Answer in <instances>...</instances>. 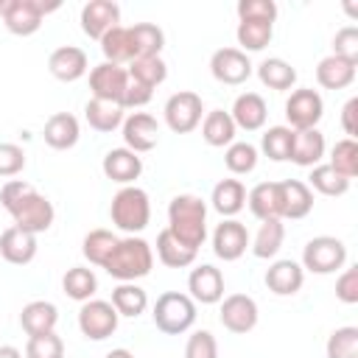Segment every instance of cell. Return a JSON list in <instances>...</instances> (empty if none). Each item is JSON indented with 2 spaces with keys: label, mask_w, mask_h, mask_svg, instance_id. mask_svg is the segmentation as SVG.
Instances as JSON below:
<instances>
[{
  "label": "cell",
  "mask_w": 358,
  "mask_h": 358,
  "mask_svg": "<svg viewBox=\"0 0 358 358\" xmlns=\"http://www.w3.org/2000/svg\"><path fill=\"white\" fill-rule=\"evenodd\" d=\"M179 243L187 249H196L207 238V204L204 199L193 193H179L168 204V227H165Z\"/></svg>",
  "instance_id": "1"
},
{
  "label": "cell",
  "mask_w": 358,
  "mask_h": 358,
  "mask_svg": "<svg viewBox=\"0 0 358 358\" xmlns=\"http://www.w3.org/2000/svg\"><path fill=\"white\" fill-rule=\"evenodd\" d=\"M154 266V249L148 241L137 238V235H126L117 241L115 252L106 257L103 268L109 277L120 280V282H134L140 277H145Z\"/></svg>",
  "instance_id": "2"
},
{
  "label": "cell",
  "mask_w": 358,
  "mask_h": 358,
  "mask_svg": "<svg viewBox=\"0 0 358 358\" xmlns=\"http://www.w3.org/2000/svg\"><path fill=\"white\" fill-rule=\"evenodd\" d=\"M109 215H112V224L120 229V232H143L151 221V201H148V193L137 185H126L120 187L115 196H112V204H109Z\"/></svg>",
  "instance_id": "3"
},
{
  "label": "cell",
  "mask_w": 358,
  "mask_h": 358,
  "mask_svg": "<svg viewBox=\"0 0 358 358\" xmlns=\"http://www.w3.org/2000/svg\"><path fill=\"white\" fill-rule=\"evenodd\" d=\"M151 319H154L157 330H162L168 336L187 333L193 327V322H196V302L187 294L165 291V294L157 296L154 310H151Z\"/></svg>",
  "instance_id": "4"
},
{
  "label": "cell",
  "mask_w": 358,
  "mask_h": 358,
  "mask_svg": "<svg viewBox=\"0 0 358 358\" xmlns=\"http://www.w3.org/2000/svg\"><path fill=\"white\" fill-rule=\"evenodd\" d=\"M8 215L14 218V227L31 232V235H39V232H48L53 218H56V210L50 204L48 196H42L39 190H25L11 207H8Z\"/></svg>",
  "instance_id": "5"
},
{
  "label": "cell",
  "mask_w": 358,
  "mask_h": 358,
  "mask_svg": "<svg viewBox=\"0 0 358 358\" xmlns=\"http://www.w3.org/2000/svg\"><path fill=\"white\" fill-rule=\"evenodd\" d=\"M347 263V246L341 238L333 235H319L310 238L302 249V268L313 271V274H333L338 268H344Z\"/></svg>",
  "instance_id": "6"
},
{
  "label": "cell",
  "mask_w": 358,
  "mask_h": 358,
  "mask_svg": "<svg viewBox=\"0 0 358 358\" xmlns=\"http://www.w3.org/2000/svg\"><path fill=\"white\" fill-rule=\"evenodd\" d=\"M204 117V103H201V95L190 92V90H182V92H173L168 101H165V123L171 131L176 134H190Z\"/></svg>",
  "instance_id": "7"
},
{
  "label": "cell",
  "mask_w": 358,
  "mask_h": 358,
  "mask_svg": "<svg viewBox=\"0 0 358 358\" xmlns=\"http://www.w3.org/2000/svg\"><path fill=\"white\" fill-rule=\"evenodd\" d=\"M59 3H42V0H8L3 25L17 36H31L39 31L42 17L48 11H56Z\"/></svg>",
  "instance_id": "8"
},
{
  "label": "cell",
  "mask_w": 358,
  "mask_h": 358,
  "mask_svg": "<svg viewBox=\"0 0 358 358\" xmlns=\"http://www.w3.org/2000/svg\"><path fill=\"white\" fill-rule=\"evenodd\" d=\"M324 115V101L316 90L310 87H299L288 95L285 101V117H288V129L294 131H305V129H316L319 120Z\"/></svg>",
  "instance_id": "9"
},
{
  "label": "cell",
  "mask_w": 358,
  "mask_h": 358,
  "mask_svg": "<svg viewBox=\"0 0 358 358\" xmlns=\"http://www.w3.org/2000/svg\"><path fill=\"white\" fill-rule=\"evenodd\" d=\"M117 310L112 308V302L106 299H87L81 302L78 310V330L90 338V341H103L117 330Z\"/></svg>",
  "instance_id": "10"
},
{
  "label": "cell",
  "mask_w": 358,
  "mask_h": 358,
  "mask_svg": "<svg viewBox=\"0 0 358 358\" xmlns=\"http://www.w3.org/2000/svg\"><path fill=\"white\" fill-rule=\"evenodd\" d=\"M210 73L215 81L238 87L252 76V62L241 48H218L210 56Z\"/></svg>",
  "instance_id": "11"
},
{
  "label": "cell",
  "mask_w": 358,
  "mask_h": 358,
  "mask_svg": "<svg viewBox=\"0 0 358 358\" xmlns=\"http://www.w3.org/2000/svg\"><path fill=\"white\" fill-rule=\"evenodd\" d=\"M257 316H260L257 302H255L249 294H229V296L221 299L218 319H221V324H224L229 333H238V336H241V333L255 330Z\"/></svg>",
  "instance_id": "12"
},
{
  "label": "cell",
  "mask_w": 358,
  "mask_h": 358,
  "mask_svg": "<svg viewBox=\"0 0 358 358\" xmlns=\"http://www.w3.org/2000/svg\"><path fill=\"white\" fill-rule=\"evenodd\" d=\"M126 84H129V70L123 64H112V62H101L90 70V90H92V98H101V101H115L120 103L123 92H126Z\"/></svg>",
  "instance_id": "13"
},
{
  "label": "cell",
  "mask_w": 358,
  "mask_h": 358,
  "mask_svg": "<svg viewBox=\"0 0 358 358\" xmlns=\"http://www.w3.org/2000/svg\"><path fill=\"white\" fill-rule=\"evenodd\" d=\"M123 143L134 154H145L159 143V123L148 112H131L123 117Z\"/></svg>",
  "instance_id": "14"
},
{
  "label": "cell",
  "mask_w": 358,
  "mask_h": 358,
  "mask_svg": "<svg viewBox=\"0 0 358 358\" xmlns=\"http://www.w3.org/2000/svg\"><path fill=\"white\" fill-rule=\"evenodd\" d=\"M249 246V229L238 218H224L213 232V252L224 263L238 260Z\"/></svg>",
  "instance_id": "15"
},
{
  "label": "cell",
  "mask_w": 358,
  "mask_h": 358,
  "mask_svg": "<svg viewBox=\"0 0 358 358\" xmlns=\"http://www.w3.org/2000/svg\"><path fill=\"white\" fill-rule=\"evenodd\" d=\"M187 296L193 302H201V305H215L224 299V274L221 268L210 266V263H201L190 271L187 277Z\"/></svg>",
  "instance_id": "16"
},
{
  "label": "cell",
  "mask_w": 358,
  "mask_h": 358,
  "mask_svg": "<svg viewBox=\"0 0 358 358\" xmlns=\"http://www.w3.org/2000/svg\"><path fill=\"white\" fill-rule=\"evenodd\" d=\"M115 25H120V6L112 0H90L81 8V31L90 39H101Z\"/></svg>",
  "instance_id": "17"
},
{
  "label": "cell",
  "mask_w": 358,
  "mask_h": 358,
  "mask_svg": "<svg viewBox=\"0 0 358 358\" xmlns=\"http://www.w3.org/2000/svg\"><path fill=\"white\" fill-rule=\"evenodd\" d=\"M280 185V218L299 221L313 210V190L299 179H282Z\"/></svg>",
  "instance_id": "18"
},
{
  "label": "cell",
  "mask_w": 358,
  "mask_h": 358,
  "mask_svg": "<svg viewBox=\"0 0 358 358\" xmlns=\"http://www.w3.org/2000/svg\"><path fill=\"white\" fill-rule=\"evenodd\" d=\"M101 168H103L106 179H112V182L126 187V185H131L143 173V159H140V154H134L129 148H109L103 154Z\"/></svg>",
  "instance_id": "19"
},
{
  "label": "cell",
  "mask_w": 358,
  "mask_h": 358,
  "mask_svg": "<svg viewBox=\"0 0 358 358\" xmlns=\"http://www.w3.org/2000/svg\"><path fill=\"white\" fill-rule=\"evenodd\" d=\"M305 282V268L296 260H274L266 268V288L277 296H294Z\"/></svg>",
  "instance_id": "20"
},
{
  "label": "cell",
  "mask_w": 358,
  "mask_h": 358,
  "mask_svg": "<svg viewBox=\"0 0 358 358\" xmlns=\"http://www.w3.org/2000/svg\"><path fill=\"white\" fill-rule=\"evenodd\" d=\"M0 257L11 266H28L36 257V235L20 229V227H8L0 235Z\"/></svg>",
  "instance_id": "21"
},
{
  "label": "cell",
  "mask_w": 358,
  "mask_h": 358,
  "mask_svg": "<svg viewBox=\"0 0 358 358\" xmlns=\"http://www.w3.org/2000/svg\"><path fill=\"white\" fill-rule=\"evenodd\" d=\"M235 129H243V131H257L266 126V117H268V106L263 101V95L257 92H243L235 98L232 103V112H229Z\"/></svg>",
  "instance_id": "22"
},
{
  "label": "cell",
  "mask_w": 358,
  "mask_h": 358,
  "mask_svg": "<svg viewBox=\"0 0 358 358\" xmlns=\"http://www.w3.org/2000/svg\"><path fill=\"white\" fill-rule=\"evenodd\" d=\"M48 70L59 81H78L87 73V53L76 45H62L48 56Z\"/></svg>",
  "instance_id": "23"
},
{
  "label": "cell",
  "mask_w": 358,
  "mask_h": 358,
  "mask_svg": "<svg viewBox=\"0 0 358 358\" xmlns=\"http://www.w3.org/2000/svg\"><path fill=\"white\" fill-rule=\"evenodd\" d=\"M42 137H45V143H48L50 148H56V151L73 148V145L78 143V137H81V129H78L76 115H70V112H56V115H50V117L45 120Z\"/></svg>",
  "instance_id": "24"
},
{
  "label": "cell",
  "mask_w": 358,
  "mask_h": 358,
  "mask_svg": "<svg viewBox=\"0 0 358 358\" xmlns=\"http://www.w3.org/2000/svg\"><path fill=\"white\" fill-rule=\"evenodd\" d=\"M59 322V310L53 302L48 299H34L28 305H22L20 310V324L28 336H42V333H53Z\"/></svg>",
  "instance_id": "25"
},
{
  "label": "cell",
  "mask_w": 358,
  "mask_h": 358,
  "mask_svg": "<svg viewBox=\"0 0 358 358\" xmlns=\"http://www.w3.org/2000/svg\"><path fill=\"white\" fill-rule=\"evenodd\" d=\"M316 81L324 90H344L355 81V62H347V59L330 53L316 64Z\"/></svg>",
  "instance_id": "26"
},
{
  "label": "cell",
  "mask_w": 358,
  "mask_h": 358,
  "mask_svg": "<svg viewBox=\"0 0 358 358\" xmlns=\"http://www.w3.org/2000/svg\"><path fill=\"white\" fill-rule=\"evenodd\" d=\"M324 157V134L319 129H305V131H294V145H291V162L302 165V168H313L319 165Z\"/></svg>",
  "instance_id": "27"
},
{
  "label": "cell",
  "mask_w": 358,
  "mask_h": 358,
  "mask_svg": "<svg viewBox=\"0 0 358 358\" xmlns=\"http://www.w3.org/2000/svg\"><path fill=\"white\" fill-rule=\"evenodd\" d=\"M210 201H213L215 213H221L224 218H235L246 204V187H243L241 179H221L213 187Z\"/></svg>",
  "instance_id": "28"
},
{
  "label": "cell",
  "mask_w": 358,
  "mask_h": 358,
  "mask_svg": "<svg viewBox=\"0 0 358 358\" xmlns=\"http://www.w3.org/2000/svg\"><path fill=\"white\" fill-rule=\"evenodd\" d=\"M246 204L255 218L268 221L280 218V185L277 182H260L246 193Z\"/></svg>",
  "instance_id": "29"
},
{
  "label": "cell",
  "mask_w": 358,
  "mask_h": 358,
  "mask_svg": "<svg viewBox=\"0 0 358 358\" xmlns=\"http://www.w3.org/2000/svg\"><path fill=\"white\" fill-rule=\"evenodd\" d=\"M84 117L95 131H115L117 126H123V106L115 101H101V98H90L84 106Z\"/></svg>",
  "instance_id": "30"
},
{
  "label": "cell",
  "mask_w": 358,
  "mask_h": 358,
  "mask_svg": "<svg viewBox=\"0 0 358 358\" xmlns=\"http://www.w3.org/2000/svg\"><path fill=\"white\" fill-rule=\"evenodd\" d=\"M235 131H238V129H235L229 112H224V109H213V112H207L204 120H201V137H204V143L213 145V148H224V145L235 143Z\"/></svg>",
  "instance_id": "31"
},
{
  "label": "cell",
  "mask_w": 358,
  "mask_h": 358,
  "mask_svg": "<svg viewBox=\"0 0 358 358\" xmlns=\"http://www.w3.org/2000/svg\"><path fill=\"white\" fill-rule=\"evenodd\" d=\"M257 78H260L263 87L282 92V90H291V87L296 84V70H294L285 59L271 56V59H263V62L257 64Z\"/></svg>",
  "instance_id": "32"
},
{
  "label": "cell",
  "mask_w": 358,
  "mask_h": 358,
  "mask_svg": "<svg viewBox=\"0 0 358 358\" xmlns=\"http://www.w3.org/2000/svg\"><path fill=\"white\" fill-rule=\"evenodd\" d=\"M98 42H101V53H103L106 62H112V64H129V62L134 59V45H131L129 28H123V25L109 28Z\"/></svg>",
  "instance_id": "33"
},
{
  "label": "cell",
  "mask_w": 358,
  "mask_h": 358,
  "mask_svg": "<svg viewBox=\"0 0 358 358\" xmlns=\"http://www.w3.org/2000/svg\"><path fill=\"white\" fill-rule=\"evenodd\" d=\"M285 241V227H282V218H268V221H260V229L252 241V255L260 257V260H268L280 252Z\"/></svg>",
  "instance_id": "34"
},
{
  "label": "cell",
  "mask_w": 358,
  "mask_h": 358,
  "mask_svg": "<svg viewBox=\"0 0 358 358\" xmlns=\"http://www.w3.org/2000/svg\"><path fill=\"white\" fill-rule=\"evenodd\" d=\"M235 36H238V45H241L243 53H257L271 42L274 25L263 22V20H238Z\"/></svg>",
  "instance_id": "35"
},
{
  "label": "cell",
  "mask_w": 358,
  "mask_h": 358,
  "mask_svg": "<svg viewBox=\"0 0 358 358\" xmlns=\"http://www.w3.org/2000/svg\"><path fill=\"white\" fill-rule=\"evenodd\" d=\"M62 288H64V294H67L70 299L87 302V299H92L95 291H98V277H95V271L87 268V266H73V268H67V274L62 277Z\"/></svg>",
  "instance_id": "36"
},
{
  "label": "cell",
  "mask_w": 358,
  "mask_h": 358,
  "mask_svg": "<svg viewBox=\"0 0 358 358\" xmlns=\"http://www.w3.org/2000/svg\"><path fill=\"white\" fill-rule=\"evenodd\" d=\"M112 308L117 310V316L137 319V316L148 308V294H145L137 282H120V285L112 291Z\"/></svg>",
  "instance_id": "37"
},
{
  "label": "cell",
  "mask_w": 358,
  "mask_h": 358,
  "mask_svg": "<svg viewBox=\"0 0 358 358\" xmlns=\"http://www.w3.org/2000/svg\"><path fill=\"white\" fill-rule=\"evenodd\" d=\"M129 36H131V45H134V59H140V56H159L162 53L165 34H162L159 25H154V22H134L129 28Z\"/></svg>",
  "instance_id": "38"
},
{
  "label": "cell",
  "mask_w": 358,
  "mask_h": 358,
  "mask_svg": "<svg viewBox=\"0 0 358 358\" xmlns=\"http://www.w3.org/2000/svg\"><path fill=\"white\" fill-rule=\"evenodd\" d=\"M157 257L162 266L168 268H185L196 260V249H187L185 243H179L168 229H162L157 235Z\"/></svg>",
  "instance_id": "39"
},
{
  "label": "cell",
  "mask_w": 358,
  "mask_h": 358,
  "mask_svg": "<svg viewBox=\"0 0 358 358\" xmlns=\"http://www.w3.org/2000/svg\"><path fill=\"white\" fill-rule=\"evenodd\" d=\"M308 187H313L316 193L322 196H344L350 190V179L341 176L338 171H333L327 162H319L310 168V176H308Z\"/></svg>",
  "instance_id": "40"
},
{
  "label": "cell",
  "mask_w": 358,
  "mask_h": 358,
  "mask_svg": "<svg viewBox=\"0 0 358 358\" xmlns=\"http://www.w3.org/2000/svg\"><path fill=\"white\" fill-rule=\"evenodd\" d=\"M129 78L157 90L165 78H168V64L162 62V56H140L129 62Z\"/></svg>",
  "instance_id": "41"
},
{
  "label": "cell",
  "mask_w": 358,
  "mask_h": 358,
  "mask_svg": "<svg viewBox=\"0 0 358 358\" xmlns=\"http://www.w3.org/2000/svg\"><path fill=\"white\" fill-rule=\"evenodd\" d=\"M117 241H120V238H117L115 232H109V229H92V232L84 235L81 252H84V257H87L92 266H101V268H103V263H106V257L115 252Z\"/></svg>",
  "instance_id": "42"
},
{
  "label": "cell",
  "mask_w": 358,
  "mask_h": 358,
  "mask_svg": "<svg viewBox=\"0 0 358 358\" xmlns=\"http://www.w3.org/2000/svg\"><path fill=\"white\" fill-rule=\"evenodd\" d=\"M291 145H294V129H288V126H271V129H266V134L260 140L263 154L274 162L291 159Z\"/></svg>",
  "instance_id": "43"
},
{
  "label": "cell",
  "mask_w": 358,
  "mask_h": 358,
  "mask_svg": "<svg viewBox=\"0 0 358 358\" xmlns=\"http://www.w3.org/2000/svg\"><path fill=\"white\" fill-rule=\"evenodd\" d=\"M224 165L229 168V173L235 176H243V173H252L255 165H257V148L246 140H235L227 145V154H224Z\"/></svg>",
  "instance_id": "44"
},
{
  "label": "cell",
  "mask_w": 358,
  "mask_h": 358,
  "mask_svg": "<svg viewBox=\"0 0 358 358\" xmlns=\"http://www.w3.org/2000/svg\"><path fill=\"white\" fill-rule=\"evenodd\" d=\"M327 165H330L333 171H338L341 176L352 179V176L358 173V143L350 140V137L338 140V143L333 145V151H330V162H327Z\"/></svg>",
  "instance_id": "45"
},
{
  "label": "cell",
  "mask_w": 358,
  "mask_h": 358,
  "mask_svg": "<svg viewBox=\"0 0 358 358\" xmlns=\"http://www.w3.org/2000/svg\"><path fill=\"white\" fill-rule=\"evenodd\" d=\"M327 358H358V327H336L327 338Z\"/></svg>",
  "instance_id": "46"
},
{
  "label": "cell",
  "mask_w": 358,
  "mask_h": 358,
  "mask_svg": "<svg viewBox=\"0 0 358 358\" xmlns=\"http://www.w3.org/2000/svg\"><path fill=\"white\" fill-rule=\"evenodd\" d=\"M25 358H64L62 336H56V330L53 333H42V336H28Z\"/></svg>",
  "instance_id": "47"
},
{
  "label": "cell",
  "mask_w": 358,
  "mask_h": 358,
  "mask_svg": "<svg viewBox=\"0 0 358 358\" xmlns=\"http://www.w3.org/2000/svg\"><path fill=\"white\" fill-rule=\"evenodd\" d=\"M185 358H218V341L210 330H196L190 333L185 344Z\"/></svg>",
  "instance_id": "48"
},
{
  "label": "cell",
  "mask_w": 358,
  "mask_h": 358,
  "mask_svg": "<svg viewBox=\"0 0 358 358\" xmlns=\"http://www.w3.org/2000/svg\"><path fill=\"white\" fill-rule=\"evenodd\" d=\"M238 20H263V22L274 25L277 3L274 0H241L238 3Z\"/></svg>",
  "instance_id": "49"
},
{
  "label": "cell",
  "mask_w": 358,
  "mask_h": 358,
  "mask_svg": "<svg viewBox=\"0 0 358 358\" xmlns=\"http://www.w3.org/2000/svg\"><path fill=\"white\" fill-rule=\"evenodd\" d=\"M333 56H341V59L358 64V28L355 25H344L341 31H336V36H333Z\"/></svg>",
  "instance_id": "50"
},
{
  "label": "cell",
  "mask_w": 358,
  "mask_h": 358,
  "mask_svg": "<svg viewBox=\"0 0 358 358\" xmlns=\"http://www.w3.org/2000/svg\"><path fill=\"white\" fill-rule=\"evenodd\" d=\"M25 168V151L17 143H0V176H17Z\"/></svg>",
  "instance_id": "51"
},
{
  "label": "cell",
  "mask_w": 358,
  "mask_h": 358,
  "mask_svg": "<svg viewBox=\"0 0 358 358\" xmlns=\"http://www.w3.org/2000/svg\"><path fill=\"white\" fill-rule=\"evenodd\" d=\"M336 299L344 305H355L358 302V266H350L338 274L336 280Z\"/></svg>",
  "instance_id": "52"
},
{
  "label": "cell",
  "mask_w": 358,
  "mask_h": 358,
  "mask_svg": "<svg viewBox=\"0 0 358 358\" xmlns=\"http://www.w3.org/2000/svg\"><path fill=\"white\" fill-rule=\"evenodd\" d=\"M151 95H154L151 87H145V84L129 78L126 92H123V98H120V106H123V109H140V106H145V103L151 101Z\"/></svg>",
  "instance_id": "53"
},
{
  "label": "cell",
  "mask_w": 358,
  "mask_h": 358,
  "mask_svg": "<svg viewBox=\"0 0 358 358\" xmlns=\"http://www.w3.org/2000/svg\"><path fill=\"white\" fill-rule=\"evenodd\" d=\"M25 190H31V185H28V182H22V179H8V182L0 187V204L8 210V207H11V204L25 193Z\"/></svg>",
  "instance_id": "54"
},
{
  "label": "cell",
  "mask_w": 358,
  "mask_h": 358,
  "mask_svg": "<svg viewBox=\"0 0 358 358\" xmlns=\"http://www.w3.org/2000/svg\"><path fill=\"white\" fill-rule=\"evenodd\" d=\"M355 115H358V98H350L347 103H344V109H341V129H344V134L352 140L355 137V131H358V126H355Z\"/></svg>",
  "instance_id": "55"
},
{
  "label": "cell",
  "mask_w": 358,
  "mask_h": 358,
  "mask_svg": "<svg viewBox=\"0 0 358 358\" xmlns=\"http://www.w3.org/2000/svg\"><path fill=\"white\" fill-rule=\"evenodd\" d=\"M0 358H22V352L17 347H11V344H3L0 347Z\"/></svg>",
  "instance_id": "56"
},
{
  "label": "cell",
  "mask_w": 358,
  "mask_h": 358,
  "mask_svg": "<svg viewBox=\"0 0 358 358\" xmlns=\"http://www.w3.org/2000/svg\"><path fill=\"white\" fill-rule=\"evenodd\" d=\"M106 358H134L126 347H117V350H112V352H106Z\"/></svg>",
  "instance_id": "57"
}]
</instances>
